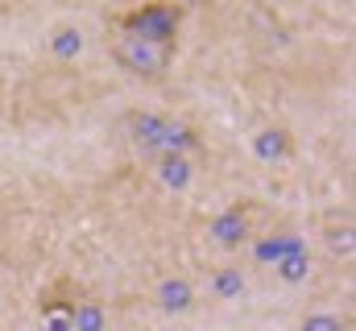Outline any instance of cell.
Listing matches in <instances>:
<instances>
[{
  "instance_id": "cell-5",
  "label": "cell",
  "mask_w": 356,
  "mask_h": 331,
  "mask_svg": "<svg viewBox=\"0 0 356 331\" xmlns=\"http://www.w3.org/2000/svg\"><path fill=\"white\" fill-rule=\"evenodd\" d=\"M302 236L298 232H277V236H266V241H257V257L261 261H286V257H294V252H302Z\"/></svg>"
},
{
  "instance_id": "cell-6",
  "label": "cell",
  "mask_w": 356,
  "mask_h": 331,
  "mask_svg": "<svg viewBox=\"0 0 356 331\" xmlns=\"http://www.w3.org/2000/svg\"><path fill=\"white\" fill-rule=\"evenodd\" d=\"M67 323H71V331H104V307H99L95 298H88V294H83V298L71 307Z\"/></svg>"
},
{
  "instance_id": "cell-9",
  "label": "cell",
  "mask_w": 356,
  "mask_h": 331,
  "mask_svg": "<svg viewBox=\"0 0 356 331\" xmlns=\"http://www.w3.org/2000/svg\"><path fill=\"white\" fill-rule=\"evenodd\" d=\"M191 298H195V290H191V282H182V277L158 286V307H162V311H186Z\"/></svg>"
},
{
  "instance_id": "cell-12",
  "label": "cell",
  "mask_w": 356,
  "mask_h": 331,
  "mask_svg": "<svg viewBox=\"0 0 356 331\" xmlns=\"http://www.w3.org/2000/svg\"><path fill=\"white\" fill-rule=\"evenodd\" d=\"M327 241H332L336 252H340V245H344V257H353V220H344V228H332Z\"/></svg>"
},
{
  "instance_id": "cell-15",
  "label": "cell",
  "mask_w": 356,
  "mask_h": 331,
  "mask_svg": "<svg viewBox=\"0 0 356 331\" xmlns=\"http://www.w3.org/2000/svg\"><path fill=\"white\" fill-rule=\"evenodd\" d=\"M175 4H178V0H175Z\"/></svg>"
},
{
  "instance_id": "cell-3",
  "label": "cell",
  "mask_w": 356,
  "mask_h": 331,
  "mask_svg": "<svg viewBox=\"0 0 356 331\" xmlns=\"http://www.w3.org/2000/svg\"><path fill=\"white\" fill-rule=\"evenodd\" d=\"M249 203H232V207H224L216 220H211V241L220 248H241L249 241V232H253V224H249Z\"/></svg>"
},
{
  "instance_id": "cell-2",
  "label": "cell",
  "mask_w": 356,
  "mask_h": 331,
  "mask_svg": "<svg viewBox=\"0 0 356 331\" xmlns=\"http://www.w3.org/2000/svg\"><path fill=\"white\" fill-rule=\"evenodd\" d=\"M178 25H182V4L175 0H145L112 17V29L145 38V42H170V46H178Z\"/></svg>"
},
{
  "instance_id": "cell-4",
  "label": "cell",
  "mask_w": 356,
  "mask_h": 331,
  "mask_svg": "<svg viewBox=\"0 0 356 331\" xmlns=\"http://www.w3.org/2000/svg\"><path fill=\"white\" fill-rule=\"evenodd\" d=\"M253 154H257L261 162H286V158L294 154V137H290L282 124H269V129H261V133L253 137Z\"/></svg>"
},
{
  "instance_id": "cell-10",
  "label": "cell",
  "mask_w": 356,
  "mask_h": 331,
  "mask_svg": "<svg viewBox=\"0 0 356 331\" xmlns=\"http://www.w3.org/2000/svg\"><path fill=\"white\" fill-rule=\"evenodd\" d=\"M241 290H245V277H241L236 265H228V269L216 273V294H220V298H236Z\"/></svg>"
},
{
  "instance_id": "cell-11",
  "label": "cell",
  "mask_w": 356,
  "mask_h": 331,
  "mask_svg": "<svg viewBox=\"0 0 356 331\" xmlns=\"http://www.w3.org/2000/svg\"><path fill=\"white\" fill-rule=\"evenodd\" d=\"M307 269H311V257H307V248H302V252H294V257H286V261H277V273H282L286 282H298V277H307Z\"/></svg>"
},
{
  "instance_id": "cell-14",
  "label": "cell",
  "mask_w": 356,
  "mask_h": 331,
  "mask_svg": "<svg viewBox=\"0 0 356 331\" xmlns=\"http://www.w3.org/2000/svg\"><path fill=\"white\" fill-rule=\"evenodd\" d=\"M0 116H4V104H0Z\"/></svg>"
},
{
  "instance_id": "cell-7",
  "label": "cell",
  "mask_w": 356,
  "mask_h": 331,
  "mask_svg": "<svg viewBox=\"0 0 356 331\" xmlns=\"http://www.w3.org/2000/svg\"><path fill=\"white\" fill-rule=\"evenodd\" d=\"M158 178L166 186H186L195 178V166H191L186 154H166V158H158Z\"/></svg>"
},
{
  "instance_id": "cell-13",
  "label": "cell",
  "mask_w": 356,
  "mask_h": 331,
  "mask_svg": "<svg viewBox=\"0 0 356 331\" xmlns=\"http://www.w3.org/2000/svg\"><path fill=\"white\" fill-rule=\"evenodd\" d=\"M302 331H344V323L336 315H307L302 319Z\"/></svg>"
},
{
  "instance_id": "cell-8",
  "label": "cell",
  "mask_w": 356,
  "mask_h": 331,
  "mask_svg": "<svg viewBox=\"0 0 356 331\" xmlns=\"http://www.w3.org/2000/svg\"><path fill=\"white\" fill-rule=\"evenodd\" d=\"M79 50H83V33H79L75 25H58V29L50 33V54H54L58 63H71Z\"/></svg>"
},
{
  "instance_id": "cell-1",
  "label": "cell",
  "mask_w": 356,
  "mask_h": 331,
  "mask_svg": "<svg viewBox=\"0 0 356 331\" xmlns=\"http://www.w3.org/2000/svg\"><path fill=\"white\" fill-rule=\"evenodd\" d=\"M108 54H112L116 67H124L129 75H137V79H145V83H158V79L170 75L178 46H170V42H145V38H133V33L112 29Z\"/></svg>"
}]
</instances>
